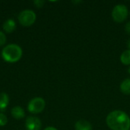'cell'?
<instances>
[{
    "mask_svg": "<svg viewBox=\"0 0 130 130\" xmlns=\"http://www.w3.org/2000/svg\"><path fill=\"white\" fill-rule=\"evenodd\" d=\"M25 126L27 130H40L42 123L38 117H28L25 121Z\"/></svg>",
    "mask_w": 130,
    "mask_h": 130,
    "instance_id": "cell-6",
    "label": "cell"
},
{
    "mask_svg": "<svg viewBox=\"0 0 130 130\" xmlns=\"http://www.w3.org/2000/svg\"><path fill=\"white\" fill-rule=\"evenodd\" d=\"M120 90L123 94H130V78L125 79L120 85Z\"/></svg>",
    "mask_w": 130,
    "mask_h": 130,
    "instance_id": "cell-11",
    "label": "cell"
},
{
    "mask_svg": "<svg viewBox=\"0 0 130 130\" xmlns=\"http://www.w3.org/2000/svg\"><path fill=\"white\" fill-rule=\"evenodd\" d=\"M6 43V37L5 34L2 32L0 31V46L4 45Z\"/></svg>",
    "mask_w": 130,
    "mask_h": 130,
    "instance_id": "cell-14",
    "label": "cell"
},
{
    "mask_svg": "<svg viewBox=\"0 0 130 130\" xmlns=\"http://www.w3.org/2000/svg\"><path fill=\"white\" fill-rule=\"evenodd\" d=\"M128 47L129 48L130 50V40H129V41H128Z\"/></svg>",
    "mask_w": 130,
    "mask_h": 130,
    "instance_id": "cell-18",
    "label": "cell"
},
{
    "mask_svg": "<svg viewBox=\"0 0 130 130\" xmlns=\"http://www.w3.org/2000/svg\"><path fill=\"white\" fill-rule=\"evenodd\" d=\"M9 104V98L6 93H0V110H5Z\"/></svg>",
    "mask_w": 130,
    "mask_h": 130,
    "instance_id": "cell-10",
    "label": "cell"
},
{
    "mask_svg": "<svg viewBox=\"0 0 130 130\" xmlns=\"http://www.w3.org/2000/svg\"><path fill=\"white\" fill-rule=\"evenodd\" d=\"M44 130H58L57 129H56L55 127H53V126H48L46 127Z\"/></svg>",
    "mask_w": 130,
    "mask_h": 130,
    "instance_id": "cell-17",
    "label": "cell"
},
{
    "mask_svg": "<svg viewBox=\"0 0 130 130\" xmlns=\"http://www.w3.org/2000/svg\"><path fill=\"white\" fill-rule=\"evenodd\" d=\"M120 60L124 65H130V50H127L122 53Z\"/></svg>",
    "mask_w": 130,
    "mask_h": 130,
    "instance_id": "cell-12",
    "label": "cell"
},
{
    "mask_svg": "<svg viewBox=\"0 0 130 130\" xmlns=\"http://www.w3.org/2000/svg\"><path fill=\"white\" fill-rule=\"evenodd\" d=\"M8 123V118L7 117L2 113H0V126H4L7 124Z\"/></svg>",
    "mask_w": 130,
    "mask_h": 130,
    "instance_id": "cell-13",
    "label": "cell"
},
{
    "mask_svg": "<svg viewBox=\"0 0 130 130\" xmlns=\"http://www.w3.org/2000/svg\"><path fill=\"white\" fill-rule=\"evenodd\" d=\"M75 130H92V126L88 121L80 120L75 123Z\"/></svg>",
    "mask_w": 130,
    "mask_h": 130,
    "instance_id": "cell-8",
    "label": "cell"
},
{
    "mask_svg": "<svg viewBox=\"0 0 130 130\" xmlns=\"http://www.w3.org/2000/svg\"><path fill=\"white\" fill-rule=\"evenodd\" d=\"M16 28V23L13 19H8L3 24V30L7 33L13 32Z\"/></svg>",
    "mask_w": 130,
    "mask_h": 130,
    "instance_id": "cell-9",
    "label": "cell"
},
{
    "mask_svg": "<svg viewBox=\"0 0 130 130\" xmlns=\"http://www.w3.org/2000/svg\"><path fill=\"white\" fill-rule=\"evenodd\" d=\"M126 30L128 34H130V22H128L126 25Z\"/></svg>",
    "mask_w": 130,
    "mask_h": 130,
    "instance_id": "cell-16",
    "label": "cell"
},
{
    "mask_svg": "<svg viewBox=\"0 0 130 130\" xmlns=\"http://www.w3.org/2000/svg\"><path fill=\"white\" fill-rule=\"evenodd\" d=\"M129 74H130V68L129 69Z\"/></svg>",
    "mask_w": 130,
    "mask_h": 130,
    "instance_id": "cell-19",
    "label": "cell"
},
{
    "mask_svg": "<svg viewBox=\"0 0 130 130\" xmlns=\"http://www.w3.org/2000/svg\"><path fill=\"white\" fill-rule=\"evenodd\" d=\"M18 21L19 23L24 27H29L34 24L36 21L37 15L35 12L30 9H26L21 11L18 14Z\"/></svg>",
    "mask_w": 130,
    "mask_h": 130,
    "instance_id": "cell-3",
    "label": "cell"
},
{
    "mask_svg": "<svg viewBox=\"0 0 130 130\" xmlns=\"http://www.w3.org/2000/svg\"><path fill=\"white\" fill-rule=\"evenodd\" d=\"M11 116L16 120H21V119L24 118L25 116L24 109L19 106L14 107L11 110Z\"/></svg>",
    "mask_w": 130,
    "mask_h": 130,
    "instance_id": "cell-7",
    "label": "cell"
},
{
    "mask_svg": "<svg viewBox=\"0 0 130 130\" xmlns=\"http://www.w3.org/2000/svg\"><path fill=\"white\" fill-rule=\"evenodd\" d=\"M128 9L124 5H117L112 11V17L113 20L118 23L124 21L128 16Z\"/></svg>",
    "mask_w": 130,
    "mask_h": 130,
    "instance_id": "cell-5",
    "label": "cell"
},
{
    "mask_svg": "<svg viewBox=\"0 0 130 130\" xmlns=\"http://www.w3.org/2000/svg\"><path fill=\"white\" fill-rule=\"evenodd\" d=\"M34 3L36 5V6L37 7H42L44 4V1H40V0H37V1H34Z\"/></svg>",
    "mask_w": 130,
    "mask_h": 130,
    "instance_id": "cell-15",
    "label": "cell"
},
{
    "mask_svg": "<svg viewBox=\"0 0 130 130\" xmlns=\"http://www.w3.org/2000/svg\"><path fill=\"white\" fill-rule=\"evenodd\" d=\"M46 106V102L42 98H34L30 100L27 105V110L31 113H41Z\"/></svg>",
    "mask_w": 130,
    "mask_h": 130,
    "instance_id": "cell-4",
    "label": "cell"
},
{
    "mask_svg": "<svg viewBox=\"0 0 130 130\" xmlns=\"http://www.w3.org/2000/svg\"><path fill=\"white\" fill-rule=\"evenodd\" d=\"M2 56L4 60L8 62H16L22 56V50L17 44H8L3 48Z\"/></svg>",
    "mask_w": 130,
    "mask_h": 130,
    "instance_id": "cell-2",
    "label": "cell"
},
{
    "mask_svg": "<svg viewBox=\"0 0 130 130\" xmlns=\"http://www.w3.org/2000/svg\"><path fill=\"white\" fill-rule=\"evenodd\" d=\"M106 122L112 130H129L130 118L121 110H114L108 114Z\"/></svg>",
    "mask_w": 130,
    "mask_h": 130,
    "instance_id": "cell-1",
    "label": "cell"
}]
</instances>
